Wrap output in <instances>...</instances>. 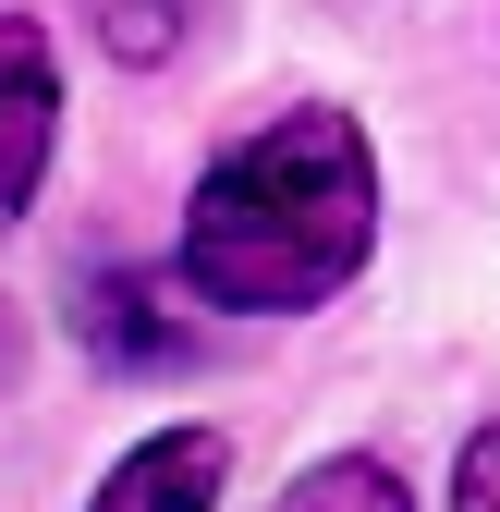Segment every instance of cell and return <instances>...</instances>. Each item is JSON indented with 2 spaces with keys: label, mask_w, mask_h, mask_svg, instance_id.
<instances>
[{
  "label": "cell",
  "mask_w": 500,
  "mask_h": 512,
  "mask_svg": "<svg viewBox=\"0 0 500 512\" xmlns=\"http://www.w3.org/2000/svg\"><path fill=\"white\" fill-rule=\"evenodd\" d=\"M220 476H232L220 427H159V439H135V452L98 476L86 512H220Z\"/></svg>",
  "instance_id": "3957f363"
},
{
  "label": "cell",
  "mask_w": 500,
  "mask_h": 512,
  "mask_svg": "<svg viewBox=\"0 0 500 512\" xmlns=\"http://www.w3.org/2000/svg\"><path fill=\"white\" fill-rule=\"evenodd\" d=\"M49 135H61V61H49L37 13H0V232L37 208Z\"/></svg>",
  "instance_id": "7a4b0ae2"
},
{
  "label": "cell",
  "mask_w": 500,
  "mask_h": 512,
  "mask_svg": "<svg viewBox=\"0 0 500 512\" xmlns=\"http://www.w3.org/2000/svg\"><path fill=\"white\" fill-rule=\"evenodd\" d=\"M452 512H500V427L464 439V476H452Z\"/></svg>",
  "instance_id": "52a82bcc"
},
{
  "label": "cell",
  "mask_w": 500,
  "mask_h": 512,
  "mask_svg": "<svg viewBox=\"0 0 500 512\" xmlns=\"http://www.w3.org/2000/svg\"><path fill=\"white\" fill-rule=\"evenodd\" d=\"M196 13L208 0H98V37H110V61H171L196 37Z\"/></svg>",
  "instance_id": "8992f818"
},
{
  "label": "cell",
  "mask_w": 500,
  "mask_h": 512,
  "mask_svg": "<svg viewBox=\"0 0 500 512\" xmlns=\"http://www.w3.org/2000/svg\"><path fill=\"white\" fill-rule=\"evenodd\" d=\"M86 342L110 366H183L196 354V305H171V281H147V269H110L86 293Z\"/></svg>",
  "instance_id": "277c9868"
},
{
  "label": "cell",
  "mask_w": 500,
  "mask_h": 512,
  "mask_svg": "<svg viewBox=\"0 0 500 512\" xmlns=\"http://www.w3.org/2000/svg\"><path fill=\"white\" fill-rule=\"evenodd\" d=\"M379 244V159L342 110H281L196 171L183 208V293L232 317L330 305Z\"/></svg>",
  "instance_id": "6da1fadb"
},
{
  "label": "cell",
  "mask_w": 500,
  "mask_h": 512,
  "mask_svg": "<svg viewBox=\"0 0 500 512\" xmlns=\"http://www.w3.org/2000/svg\"><path fill=\"white\" fill-rule=\"evenodd\" d=\"M281 512H415V500H403V476L379 452H330V464H305L281 488Z\"/></svg>",
  "instance_id": "5b68a950"
},
{
  "label": "cell",
  "mask_w": 500,
  "mask_h": 512,
  "mask_svg": "<svg viewBox=\"0 0 500 512\" xmlns=\"http://www.w3.org/2000/svg\"><path fill=\"white\" fill-rule=\"evenodd\" d=\"M0 378H13V317H0Z\"/></svg>",
  "instance_id": "ba28073f"
}]
</instances>
